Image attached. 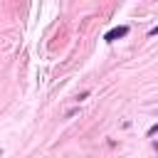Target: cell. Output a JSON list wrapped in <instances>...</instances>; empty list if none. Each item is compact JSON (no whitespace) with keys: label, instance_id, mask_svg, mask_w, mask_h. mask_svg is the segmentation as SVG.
<instances>
[{"label":"cell","instance_id":"cell-1","mask_svg":"<svg viewBox=\"0 0 158 158\" xmlns=\"http://www.w3.org/2000/svg\"><path fill=\"white\" fill-rule=\"evenodd\" d=\"M128 35V27L123 25V27H114V30H109L106 35H104V40L106 42H114V40H118V37H126Z\"/></svg>","mask_w":158,"mask_h":158},{"label":"cell","instance_id":"cell-2","mask_svg":"<svg viewBox=\"0 0 158 158\" xmlns=\"http://www.w3.org/2000/svg\"><path fill=\"white\" fill-rule=\"evenodd\" d=\"M156 133H158V123H153V126L148 128V136H156Z\"/></svg>","mask_w":158,"mask_h":158},{"label":"cell","instance_id":"cell-3","mask_svg":"<svg viewBox=\"0 0 158 158\" xmlns=\"http://www.w3.org/2000/svg\"><path fill=\"white\" fill-rule=\"evenodd\" d=\"M148 35H151V37H156V35H158V27H153V30H151Z\"/></svg>","mask_w":158,"mask_h":158},{"label":"cell","instance_id":"cell-4","mask_svg":"<svg viewBox=\"0 0 158 158\" xmlns=\"http://www.w3.org/2000/svg\"><path fill=\"white\" fill-rule=\"evenodd\" d=\"M156 151H158V143H156Z\"/></svg>","mask_w":158,"mask_h":158},{"label":"cell","instance_id":"cell-5","mask_svg":"<svg viewBox=\"0 0 158 158\" xmlns=\"http://www.w3.org/2000/svg\"><path fill=\"white\" fill-rule=\"evenodd\" d=\"M0 156H2V151H0Z\"/></svg>","mask_w":158,"mask_h":158}]
</instances>
